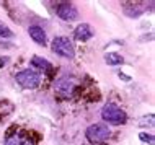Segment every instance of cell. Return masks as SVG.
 Here are the masks:
<instances>
[{
  "instance_id": "1",
  "label": "cell",
  "mask_w": 155,
  "mask_h": 145,
  "mask_svg": "<svg viewBox=\"0 0 155 145\" xmlns=\"http://www.w3.org/2000/svg\"><path fill=\"white\" fill-rule=\"evenodd\" d=\"M101 118L103 121H106L108 124H113V126H121V124H126V121H127L126 111L121 109L119 106L113 105V103H108V105L103 106Z\"/></svg>"
},
{
  "instance_id": "2",
  "label": "cell",
  "mask_w": 155,
  "mask_h": 145,
  "mask_svg": "<svg viewBox=\"0 0 155 145\" xmlns=\"http://www.w3.org/2000/svg\"><path fill=\"white\" fill-rule=\"evenodd\" d=\"M52 51L61 57H65V59H74L75 57V49L72 41L65 36H57L52 41Z\"/></svg>"
},
{
  "instance_id": "3",
  "label": "cell",
  "mask_w": 155,
  "mask_h": 145,
  "mask_svg": "<svg viewBox=\"0 0 155 145\" xmlns=\"http://www.w3.org/2000/svg\"><path fill=\"white\" fill-rule=\"evenodd\" d=\"M85 135L91 143L96 145V143H103L104 140L110 139L111 130L106 124H93V126H90L88 129H87Z\"/></svg>"
},
{
  "instance_id": "4",
  "label": "cell",
  "mask_w": 155,
  "mask_h": 145,
  "mask_svg": "<svg viewBox=\"0 0 155 145\" xmlns=\"http://www.w3.org/2000/svg\"><path fill=\"white\" fill-rule=\"evenodd\" d=\"M15 80L18 82V85H21L23 88H36L39 85V75L33 70H23V72L16 73Z\"/></svg>"
},
{
  "instance_id": "5",
  "label": "cell",
  "mask_w": 155,
  "mask_h": 145,
  "mask_svg": "<svg viewBox=\"0 0 155 145\" xmlns=\"http://www.w3.org/2000/svg\"><path fill=\"white\" fill-rule=\"evenodd\" d=\"M57 15L59 18H62L64 21H75L78 18V11L72 3L69 2H62L59 7H57Z\"/></svg>"
},
{
  "instance_id": "6",
  "label": "cell",
  "mask_w": 155,
  "mask_h": 145,
  "mask_svg": "<svg viewBox=\"0 0 155 145\" xmlns=\"http://www.w3.org/2000/svg\"><path fill=\"white\" fill-rule=\"evenodd\" d=\"M5 145H33V142L30 140L28 132H13V134H8L5 139Z\"/></svg>"
},
{
  "instance_id": "7",
  "label": "cell",
  "mask_w": 155,
  "mask_h": 145,
  "mask_svg": "<svg viewBox=\"0 0 155 145\" xmlns=\"http://www.w3.org/2000/svg\"><path fill=\"white\" fill-rule=\"evenodd\" d=\"M28 33H30L31 39L35 41L36 44H39V46H46L48 44V38H46V33L41 26H36V24H33V26L28 28Z\"/></svg>"
},
{
  "instance_id": "8",
  "label": "cell",
  "mask_w": 155,
  "mask_h": 145,
  "mask_svg": "<svg viewBox=\"0 0 155 145\" xmlns=\"http://www.w3.org/2000/svg\"><path fill=\"white\" fill-rule=\"evenodd\" d=\"M74 36L77 41H88V39H91V36H93V30H91V26L88 23H82L77 26Z\"/></svg>"
},
{
  "instance_id": "9",
  "label": "cell",
  "mask_w": 155,
  "mask_h": 145,
  "mask_svg": "<svg viewBox=\"0 0 155 145\" xmlns=\"http://www.w3.org/2000/svg\"><path fill=\"white\" fill-rule=\"evenodd\" d=\"M74 85H75V83H74V80H69V78H61V80L57 82L56 88L59 90L62 95H69L70 92H72Z\"/></svg>"
},
{
  "instance_id": "10",
  "label": "cell",
  "mask_w": 155,
  "mask_h": 145,
  "mask_svg": "<svg viewBox=\"0 0 155 145\" xmlns=\"http://www.w3.org/2000/svg\"><path fill=\"white\" fill-rule=\"evenodd\" d=\"M31 65H35V67H39L41 70H46V72H49V70L52 69V65L49 64L48 60H46V59H41V57H38V56L31 59Z\"/></svg>"
},
{
  "instance_id": "11",
  "label": "cell",
  "mask_w": 155,
  "mask_h": 145,
  "mask_svg": "<svg viewBox=\"0 0 155 145\" xmlns=\"http://www.w3.org/2000/svg\"><path fill=\"white\" fill-rule=\"evenodd\" d=\"M104 60H106V64H110V65H119V64L124 62L123 56H119V54H116V52L106 54V56H104Z\"/></svg>"
},
{
  "instance_id": "12",
  "label": "cell",
  "mask_w": 155,
  "mask_h": 145,
  "mask_svg": "<svg viewBox=\"0 0 155 145\" xmlns=\"http://www.w3.org/2000/svg\"><path fill=\"white\" fill-rule=\"evenodd\" d=\"M139 126L142 127H145V126H149V127H152L153 126V114H149V116H144V118L140 119V122H139Z\"/></svg>"
},
{
  "instance_id": "13",
  "label": "cell",
  "mask_w": 155,
  "mask_h": 145,
  "mask_svg": "<svg viewBox=\"0 0 155 145\" xmlns=\"http://www.w3.org/2000/svg\"><path fill=\"white\" fill-rule=\"evenodd\" d=\"M12 36H13V33L10 31V28L0 23V38H12Z\"/></svg>"
},
{
  "instance_id": "14",
  "label": "cell",
  "mask_w": 155,
  "mask_h": 145,
  "mask_svg": "<svg viewBox=\"0 0 155 145\" xmlns=\"http://www.w3.org/2000/svg\"><path fill=\"white\" fill-rule=\"evenodd\" d=\"M139 137H140V140H142V142L153 143V135H152V134H145V132H144V134H140V135H139Z\"/></svg>"
}]
</instances>
